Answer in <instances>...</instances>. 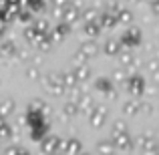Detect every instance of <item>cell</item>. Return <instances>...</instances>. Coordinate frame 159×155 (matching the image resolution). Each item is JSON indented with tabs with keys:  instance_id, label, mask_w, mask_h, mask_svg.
<instances>
[]
</instances>
